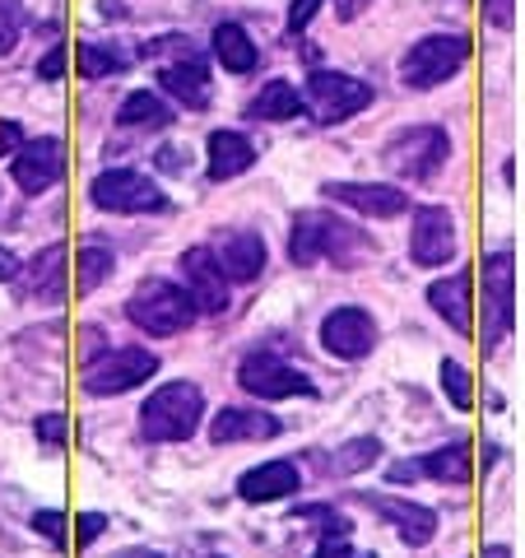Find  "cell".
<instances>
[{"label": "cell", "mask_w": 525, "mask_h": 558, "mask_svg": "<svg viewBox=\"0 0 525 558\" xmlns=\"http://www.w3.org/2000/svg\"><path fill=\"white\" fill-rule=\"evenodd\" d=\"M321 201L349 209L358 219H400L410 215V191L395 182H321Z\"/></svg>", "instance_id": "17"}, {"label": "cell", "mask_w": 525, "mask_h": 558, "mask_svg": "<svg viewBox=\"0 0 525 558\" xmlns=\"http://www.w3.org/2000/svg\"><path fill=\"white\" fill-rule=\"evenodd\" d=\"M367 108H373V84L344 70H312L303 84V117H312L317 126H344Z\"/></svg>", "instance_id": "10"}, {"label": "cell", "mask_w": 525, "mask_h": 558, "mask_svg": "<svg viewBox=\"0 0 525 558\" xmlns=\"http://www.w3.org/2000/svg\"><path fill=\"white\" fill-rule=\"evenodd\" d=\"M65 65H70V51H65V47H51L47 57L33 65V75H38L42 84H51V80H61V75H65Z\"/></svg>", "instance_id": "40"}, {"label": "cell", "mask_w": 525, "mask_h": 558, "mask_svg": "<svg viewBox=\"0 0 525 558\" xmlns=\"http://www.w3.org/2000/svg\"><path fill=\"white\" fill-rule=\"evenodd\" d=\"M20 266H24L20 256H14L10 247H0V284H14V279H20Z\"/></svg>", "instance_id": "43"}, {"label": "cell", "mask_w": 525, "mask_h": 558, "mask_svg": "<svg viewBox=\"0 0 525 558\" xmlns=\"http://www.w3.org/2000/svg\"><path fill=\"white\" fill-rule=\"evenodd\" d=\"M293 117H303V89L293 80H270L247 102V121H293Z\"/></svg>", "instance_id": "29"}, {"label": "cell", "mask_w": 525, "mask_h": 558, "mask_svg": "<svg viewBox=\"0 0 525 558\" xmlns=\"http://www.w3.org/2000/svg\"><path fill=\"white\" fill-rule=\"evenodd\" d=\"M469 65V38L465 33H424L418 43L405 47L400 57V84L414 94H428V89H442Z\"/></svg>", "instance_id": "7"}, {"label": "cell", "mask_w": 525, "mask_h": 558, "mask_svg": "<svg viewBox=\"0 0 525 558\" xmlns=\"http://www.w3.org/2000/svg\"><path fill=\"white\" fill-rule=\"evenodd\" d=\"M126 322L149 340H172V336H186L191 326L200 322L191 293L178 284V279H163V275H149L139 279L126 299Z\"/></svg>", "instance_id": "3"}, {"label": "cell", "mask_w": 525, "mask_h": 558, "mask_svg": "<svg viewBox=\"0 0 525 558\" xmlns=\"http://www.w3.org/2000/svg\"><path fill=\"white\" fill-rule=\"evenodd\" d=\"M84 196H89V205L98 209V215H126V219L168 215L172 209V196L139 168H102Z\"/></svg>", "instance_id": "8"}, {"label": "cell", "mask_w": 525, "mask_h": 558, "mask_svg": "<svg viewBox=\"0 0 525 558\" xmlns=\"http://www.w3.org/2000/svg\"><path fill=\"white\" fill-rule=\"evenodd\" d=\"M289 517L297 521H312L317 526V549L321 545H340V539H354V521H349V512L340 508V502H303V508H293Z\"/></svg>", "instance_id": "30"}, {"label": "cell", "mask_w": 525, "mask_h": 558, "mask_svg": "<svg viewBox=\"0 0 525 558\" xmlns=\"http://www.w3.org/2000/svg\"><path fill=\"white\" fill-rule=\"evenodd\" d=\"M28 531L42 535L51 549H65L70 545V517L61 508H33L28 512Z\"/></svg>", "instance_id": "33"}, {"label": "cell", "mask_w": 525, "mask_h": 558, "mask_svg": "<svg viewBox=\"0 0 525 558\" xmlns=\"http://www.w3.org/2000/svg\"><path fill=\"white\" fill-rule=\"evenodd\" d=\"M215 256H219V266L223 275H229V284H256L260 275H266L270 266V247H266V238H260L256 229H223L215 233Z\"/></svg>", "instance_id": "20"}, {"label": "cell", "mask_w": 525, "mask_h": 558, "mask_svg": "<svg viewBox=\"0 0 525 558\" xmlns=\"http://www.w3.org/2000/svg\"><path fill=\"white\" fill-rule=\"evenodd\" d=\"M159 368H163V359L154 354V349L117 344V349H102V354H94L89 363H84L80 387H84V396H94V400H117V396L139 391L145 381H154Z\"/></svg>", "instance_id": "6"}, {"label": "cell", "mask_w": 525, "mask_h": 558, "mask_svg": "<svg viewBox=\"0 0 525 558\" xmlns=\"http://www.w3.org/2000/svg\"><path fill=\"white\" fill-rule=\"evenodd\" d=\"M516 168H521L516 159H506V186H516V182H521V172H516Z\"/></svg>", "instance_id": "46"}, {"label": "cell", "mask_w": 525, "mask_h": 558, "mask_svg": "<svg viewBox=\"0 0 525 558\" xmlns=\"http://www.w3.org/2000/svg\"><path fill=\"white\" fill-rule=\"evenodd\" d=\"M437 387H442L451 410H461V414L475 410V377H469V368L461 359H442V363H437Z\"/></svg>", "instance_id": "32"}, {"label": "cell", "mask_w": 525, "mask_h": 558, "mask_svg": "<svg viewBox=\"0 0 525 558\" xmlns=\"http://www.w3.org/2000/svg\"><path fill=\"white\" fill-rule=\"evenodd\" d=\"M33 438H38V447H47V451H61V447L70 442V424H65V414H57V410L38 414V418H33Z\"/></svg>", "instance_id": "34"}, {"label": "cell", "mask_w": 525, "mask_h": 558, "mask_svg": "<svg viewBox=\"0 0 525 558\" xmlns=\"http://www.w3.org/2000/svg\"><path fill=\"white\" fill-rule=\"evenodd\" d=\"M381 438H373V433H363V438H349L344 447H335L326 457V475L335 480H349V475H363V470H373L381 461Z\"/></svg>", "instance_id": "31"}, {"label": "cell", "mask_w": 525, "mask_h": 558, "mask_svg": "<svg viewBox=\"0 0 525 558\" xmlns=\"http://www.w3.org/2000/svg\"><path fill=\"white\" fill-rule=\"evenodd\" d=\"M117 558H163V549H154V545H131V549H121Z\"/></svg>", "instance_id": "45"}, {"label": "cell", "mask_w": 525, "mask_h": 558, "mask_svg": "<svg viewBox=\"0 0 525 558\" xmlns=\"http://www.w3.org/2000/svg\"><path fill=\"white\" fill-rule=\"evenodd\" d=\"M139 424V438L154 442V447H178V442H191L205 424V391L196 381H163L145 396V405L135 414Z\"/></svg>", "instance_id": "2"}, {"label": "cell", "mask_w": 525, "mask_h": 558, "mask_svg": "<svg viewBox=\"0 0 525 558\" xmlns=\"http://www.w3.org/2000/svg\"><path fill=\"white\" fill-rule=\"evenodd\" d=\"M297 488H303V470H297V461L274 457V461H260V465L242 470L233 494H237V502H247V508H266V502L293 498Z\"/></svg>", "instance_id": "19"}, {"label": "cell", "mask_w": 525, "mask_h": 558, "mask_svg": "<svg viewBox=\"0 0 525 558\" xmlns=\"http://www.w3.org/2000/svg\"><path fill=\"white\" fill-rule=\"evenodd\" d=\"M70 526H75V539H70V545L84 554V549H94L98 539L108 535L112 521H108V512H75V521H70Z\"/></svg>", "instance_id": "36"}, {"label": "cell", "mask_w": 525, "mask_h": 558, "mask_svg": "<svg viewBox=\"0 0 525 558\" xmlns=\"http://www.w3.org/2000/svg\"><path fill=\"white\" fill-rule=\"evenodd\" d=\"M209 442L215 447H247V442H274L284 433V418L266 405H223L209 418Z\"/></svg>", "instance_id": "18"}, {"label": "cell", "mask_w": 525, "mask_h": 558, "mask_svg": "<svg viewBox=\"0 0 525 558\" xmlns=\"http://www.w3.org/2000/svg\"><path fill=\"white\" fill-rule=\"evenodd\" d=\"M24 38V5L20 0H0V57H10Z\"/></svg>", "instance_id": "35"}, {"label": "cell", "mask_w": 525, "mask_h": 558, "mask_svg": "<svg viewBox=\"0 0 525 558\" xmlns=\"http://www.w3.org/2000/svg\"><path fill=\"white\" fill-rule=\"evenodd\" d=\"M414 461V475L428 480V484H447V488H461L475 480V457H469V442H442L424 451V457H410Z\"/></svg>", "instance_id": "25"}, {"label": "cell", "mask_w": 525, "mask_h": 558, "mask_svg": "<svg viewBox=\"0 0 525 558\" xmlns=\"http://www.w3.org/2000/svg\"><path fill=\"white\" fill-rule=\"evenodd\" d=\"M117 275V252L102 238H84L75 247V293H94Z\"/></svg>", "instance_id": "28"}, {"label": "cell", "mask_w": 525, "mask_h": 558, "mask_svg": "<svg viewBox=\"0 0 525 558\" xmlns=\"http://www.w3.org/2000/svg\"><path fill=\"white\" fill-rule=\"evenodd\" d=\"M451 131L437 121H418V126H400L387 145H381V168L405 186H424L432 178H442V168L451 163Z\"/></svg>", "instance_id": "4"}, {"label": "cell", "mask_w": 525, "mask_h": 558, "mask_svg": "<svg viewBox=\"0 0 525 558\" xmlns=\"http://www.w3.org/2000/svg\"><path fill=\"white\" fill-rule=\"evenodd\" d=\"M330 5H335V20H340V24H354L358 14L373 5V0H330Z\"/></svg>", "instance_id": "42"}, {"label": "cell", "mask_w": 525, "mask_h": 558, "mask_svg": "<svg viewBox=\"0 0 525 558\" xmlns=\"http://www.w3.org/2000/svg\"><path fill=\"white\" fill-rule=\"evenodd\" d=\"M0 205H5V191H0Z\"/></svg>", "instance_id": "47"}, {"label": "cell", "mask_w": 525, "mask_h": 558, "mask_svg": "<svg viewBox=\"0 0 525 558\" xmlns=\"http://www.w3.org/2000/svg\"><path fill=\"white\" fill-rule=\"evenodd\" d=\"M178 275H182L178 284L191 293V303H196L200 317H223V312L233 307V284H229V275H223L209 242H196V247H186L178 256Z\"/></svg>", "instance_id": "13"}, {"label": "cell", "mask_w": 525, "mask_h": 558, "mask_svg": "<svg viewBox=\"0 0 525 558\" xmlns=\"http://www.w3.org/2000/svg\"><path fill=\"white\" fill-rule=\"evenodd\" d=\"M24 275V299L28 303H42V307H57L65 293H70V247L65 242H47L28 256V266H20Z\"/></svg>", "instance_id": "21"}, {"label": "cell", "mask_w": 525, "mask_h": 558, "mask_svg": "<svg viewBox=\"0 0 525 558\" xmlns=\"http://www.w3.org/2000/svg\"><path fill=\"white\" fill-rule=\"evenodd\" d=\"M172 117H178V108L154 94V89H131L126 98H121L117 108V131H168Z\"/></svg>", "instance_id": "26"}, {"label": "cell", "mask_w": 525, "mask_h": 558, "mask_svg": "<svg viewBox=\"0 0 525 558\" xmlns=\"http://www.w3.org/2000/svg\"><path fill=\"white\" fill-rule=\"evenodd\" d=\"M321 5H326V0H289V20H284V28L293 33V38H297V33H307V24L321 14Z\"/></svg>", "instance_id": "38"}, {"label": "cell", "mask_w": 525, "mask_h": 558, "mask_svg": "<svg viewBox=\"0 0 525 558\" xmlns=\"http://www.w3.org/2000/svg\"><path fill=\"white\" fill-rule=\"evenodd\" d=\"M516 14H521V0H484V20L493 28H516Z\"/></svg>", "instance_id": "39"}, {"label": "cell", "mask_w": 525, "mask_h": 558, "mask_svg": "<svg viewBox=\"0 0 525 558\" xmlns=\"http://www.w3.org/2000/svg\"><path fill=\"white\" fill-rule=\"evenodd\" d=\"M516 252H488L479 266V344L484 359H493L502 340L516 330Z\"/></svg>", "instance_id": "5"}, {"label": "cell", "mask_w": 525, "mask_h": 558, "mask_svg": "<svg viewBox=\"0 0 525 558\" xmlns=\"http://www.w3.org/2000/svg\"><path fill=\"white\" fill-rule=\"evenodd\" d=\"M209 61L219 70H229V75H252L260 65V47L237 20H223V24H215V33H209Z\"/></svg>", "instance_id": "24"}, {"label": "cell", "mask_w": 525, "mask_h": 558, "mask_svg": "<svg viewBox=\"0 0 525 558\" xmlns=\"http://www.w3.org/2000/svg\"><path fill=\"white\" fill-rule=\"evenodd\" d=\"M237 391H247L256 405H274V400H317L321 387L303 368H293L274 349H247L237 363Z\"/></svg>", "instance_id": "9"}, {"label": "cell", "mask_w": 525, "mask_h": 558, "mask_svg": "<svg viewBox=\"0 0 525 558\" xmlns=\"http://www.w3.org/2000/svg\"><path fill=\"white\" fill-rule=\"evenodd\" d=\"M428 307L442 317L451 330H456L461 340H469L475 336V270H451V275H442V279H432L428 284Z\"/></svg>", "instance_id": "22"}, {"label": "cell", "mask_w": 525, "mask_h": 558, "mask_svg": "<svg viewBox=\"0 0 525 558\" xmlns=\"http://www.w3.org/2000/svg\"><path fill=\"white\" fill-rule=\"evenodd\" d=\"M247 168H256V145H252L247 131L219 126V131L205 135V172H209V182H233Z\"/></svg>", "instance_id": "23"}, {"label": "cell", "mask_w": 525, "mask_h": 558, "mask_svg": "<svg viewBox=\"0 0 525 558\" xmlns=\"http://www.w3.org/2000/svg\"><path fill=\"white\" fill-rule=\"evenodd\" d=\"M209 70H215V61H209L200 47H186L168 65H159V94L182 112H205L209 98H215Z\"/></svg>", "instance_id": "14"}, {"label": "cell", "mask_w": 525, "mask_h": 558, "mask_svg": "<svg viewBox=\"0 0 525 558\" xmlns=\"http://www.w3.org/2000/svg\"><path fill=\"white\" fill-rule=\"evenodd\" d=\"M349 502H363L367 512L377 521H387V526L400 535V545L410 549H424L437 539V526H442V517H437L428 502H414V498H395V494H354Z\"/></svg>", "instance_id": "15"}, {"label": "cell", "mask_w": 525, "mask_h": 558, "mask_svg": "<svg viewBox=\"0 0 525 558\" xmlns=\"http://www.w3.org/2000/svg\"><path fill=\"white\" fill-rule=\"evenodd\" d=\"M317 340L330 359H340V363H363V359H373L377 354V340H381V326L377 317L367 307L358 303H340V307H330L321 326H317Z\"/></svg>", "instance_id": "12"}, {"label": "cell", "mask_w": 525, "mask_h": 558, "mask_svg": "<svg viewBox=\"0 0 525 558\" xmlns=\"http://www.w3.org/2000/svg\"><path fill=\"white\" fill-rule=\"evenodd\" d=\"M61 178H65V145L57 135H33L10 154V182L20 186L28 201L47 196Z\"/></svg>", "instance_id": "16"}, {"label": "cell", "mask_w": 525, "mask_h": 558, "mask_svg": "<svg viewBox=\"0 0 525 558\" xmlns=\"http://www.w3.org/2000/svg\"><path fill=\"white\" fill-rule=\"evenodd\" d=\"M24 140H28V135H24L20 121H14V117H0V159H10V154L24 145Z\"/></svg>", "instance_id": "41"}, {"label": "cell", "mask_w": 525, "mask_h": 558, "mask_svg": "<svg viewBox=\"0 0 525 558\" xmlns=\"http://www.w3.org/2000/svg\"><path fill=\"white\" fill-rule=\"evenodd\" d=\"M479 558H516V549L506 545V539H493V545H484V554Z\"/></svg>", "instance_id": "44"}, {"label": "cell", "mask_w": 525, "mask_h": 558, "mask_svg": "<svg viewBox=\"0 0 525 558\" xmlns=\"http://www.w3.org/2000/svg\"><path fill=\"white\" fill-rule=\"evenodd\" d=\"M377 252V242L367 238V229L349 223L340 209H326V205H312V209H297L289 219V260L293 266H340V270H354L363 266L367 256Z\"/></svg>", "instance_id": "1"}, {"label": "cell", "mask_w": 525, "mask_h": 558, "mask_svg": "<svg viewBox=\"0 0 525 558\" xmlns=\"http://www.w3.org/2000/svg\"><path fill=\"white\" fill-rule=\"evenodd\" d=\"M461 256V229L447 205H410V260L418 270H442Z\"/></svg>", "instance_id": "11"}, {"label": "cell", "mask_w": 525, "mask_h": 558, "mask_svg": "<svg viewBox=\"0 0 525 558\" xmlns=\"http://www.w3.org/2000/svg\"><path fill=\"white\" fill-rule=\"evenodd\" d=\"M154 168H159L163 178H186L191 172V149L186 145H163L159 154H154Z\"/></svg>", "instance_id": "37"}, {"label": "cell", "mask_w": 525, "mask_h": 558, "mask_svg": "<svg viewBox=\"0 0 525 558\" xmlns=\"http://www.w3.org/2000/svg\"><path fill=\"white\" fill-rule=\"evenodd\" d=\"M131 65H135V57H131V47H121V43L84 38L75 47V70L84 80H112V75H126Z\"/></svg>", "instance_id": "27"}]
</instances>
